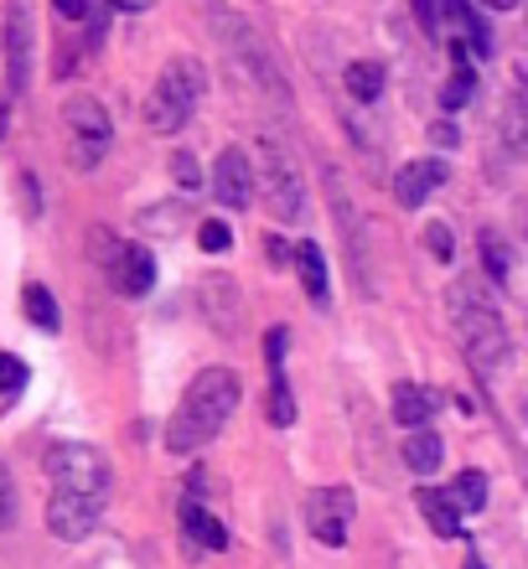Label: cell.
<instances>
[{
    "label": "cell",
    "instance_id": "obj_1",
    "mask_svg": "<svg viewBox=\"0 0 528 569\" xmlns=\"http://www.w3.org/2000/svg\"><path fill=\"white\" fill-rule=\"evenodd\" d=\"M233 409H239V373H228V368H202V373L187 383L181 405L171 409L167 450L171 456H197L202 446L218 440V430L228 425Z\"/></svg>",
    "mask_w": 528,
    "mask_h": 569
},
{
    "label": "cell",
    "instance_id": "obj_2",
    "mask_svg": "<svg viewBox=\"0 0 528 569\" xmlns=\"http://www.w3.org/2000/svg\"><path fill=\"white\" fill-rule=\"evenodd\" d=\"M446 316H451V331L461 352L471 358L477 373H498L514 342H508V327H502V311L487 300V290H477L471 280H456L446 290Z\"/></svg>",
    "mask_w": 528,
    "mask_h": 569
},
{
    "label": "cell",
    "instance_id": "obj_3",
    "mask_svg": "<svg viewBox=\"0 0 528 569\" xmlns=\"http://www.w3.org/2000/svg\"><path fill=\"white\" fill-rule=\"evenodd\" d=\"M47 481H52V497H78L89 508H104L109 502V487H114V471L109 461L99 456L93 446L83 440H58L47 446Z\"/></svg>",
    "mask_w": 528,
    "mask_h": 569
},
{
    "label": "cell",
    "instance_id": "obj_4",
    "mask_svg": "<svg viewBox=\"0 0 528 569\" xmlns=\"http://www.w3.org/2000/svg\"><path fill=\"white\" fill-rule=\"evenodd\" d=\"M202 89H208L202 68L192 58H171L167 73L156 78L151 99H146V124H151L156 136H177L181 124H187V114L197 109V99H202Z\"/></svg>",
    "mask_w": 528,
    "mask_h": 569
},
{
    "label": "cell",
    "instance_id": "obj_5",
    "mask_svg": "<svg viewBox=\"0 0 528 569\" xmlns=\"http://www.w3.org/2000/svg\"><path fill=\"white\" fill-rule=\"evenodd\" d=\"M62 124H68V140H73L78 171H93L109 156V146H114V120H109V109L93 93H73L62 104Z\"/></svg>",
    "mask_w": 528,
    "mask_h": 569
},
{
    "label": "cell",
    "instance_id": "obj_6",
    "mask_svg": "<svg viewBox=\"0 0 528 569\" xmlns=\"http://www.w3.org/2000/svg\"><path fill=\"white\" fill-rule=\"evenodd\" d=\"M93 259H99V270L109 274V284H114L120 296H146V290H151V280H156L151 249L124 243V239H109L104 228H93Z\"/></svg>",
    "mask_w": 528,
    "mask_h": 569
},
{
    "label": "cell",
    "instance_id": "obj_7",
    "mask_svg": "<svg viewBox=\"0 0 528 569\" xmlns=\"http://www.w3.org/2000/svg\"><path fill=\"white\" fill-rule=\"evenodd\" d=\"M352 512H358V502H352L348 487H321V492L306 502V523H311V533H317L321 543L342 549V543H348V528H352Z\"/></svg>",
    "mask_w": 528,
    "mask_h": 569
},
{
    "label": "cell",
    "instance_id": "obj_8",
    "mask_svg": "<svg viewBox=\"0 0 528 569\" xmlns=\"http://www.w3.org/2000/svg\"><path fill=\"white\" fill-rule=\"evenodd\" d=\"M212 192H218L223 208H249V202H255V166H249V156H243L239 146H228L223 156H218V166H212Z\"/></svg>",
    "mask_w": 528,
    "mask_h": 569
},
{
    "label": "cell",
    "instance_id": "obj_9",
    "mask_svg": "<svg viewBox=\"0 0 528 569\" xmlns=\"http://www.w3.org/2000/svg\"><path fill=\"white\" fill-rule=\"evenodd\" d=\"M99 518H104V508H89L78 497H47V528L62 543H83L99 528Z\"/></svg>",
    "mask_w": 528,
    "mask_h": 569
},
{
    "label": "cell",
    "instance_id": "obj_10",
    "mask_svg": "<svg viewBox=\"0 0 528 569\" xmlns=\"http://www.w3.org/2000/svg\"><path fill=\"white\" fill-rule=\"evenodd\" d=\"M265 181H270V208L280 212V218H301V177H296V166H290L286 150H270Z\"/></svg>",
    "mask_w": 528,
    "mask_h": 569
},
{
    "label": "cell",
    "instance_id": "obj_11",
    "mask_svg": "<svg viewBox=\"0 0 528 569\" xmlns=\"http://www.w3.org/2000/svg\"><path fill=\"white\" fill-rule=\"evenodd\" d=\"M440 181H446V161H440V156H420V161H409L405 171L393 177V197H399L405 208H420Z\"/></svg>",
    "mask_w": 528,
    "mask_h": 569
},
{
    "label": "cell",
    "instance_id": "obj_12",
    "mask_svg": "<svg viewBox=\"0 0 528 569\" xmlns=\"http://www.w3.org/2000/svg\"><path fill=\"white\" fill-rule=\"evenodd\" d=\"M27 42H31L27 6H21V0H11V6H6V52H11V93L27 89V73H31V62H27Z\"/></svg>",
    "mask_w": 528,
    "mask_h": 569
},
{
    "label": "cell",
    "instance_id": "obj_13",
    "mask_svg": "<svg viewBox=\"0 0 528 569\" xmlns=\"http://www.w3.org/2000/svg\"><path fill=\"white\" fill-rule=\"evenodd\" d=\"M440 409V393L420 389V383H393V420L405 430H425V420Z\"/></svg>",
    "mask_w": 528,
    "mask_h": 569
},
{
    "label": "cell",
    "instance_id": "obj_14",
    "mask_svg": "<svg viewBox=\"0 0 528 569\" xmlns=\"http://www.w3.org/2000/svg\"><path fill=\"white\" fill-rule=\"evenodd\" d=\"M420 512H425V523H430V533H440V539L467 533V528H461V512L451 508V497L440 492V487H425L420 492Z\"/></svg>",
    "mask_w": 528,
    "mask_h": 569
},
{
    "label": "cell",
    "instance_id": "obj_15",
    "mask_svg": "<svg viewBox=\"0 0 528 569\" xmlns=\"http://www.w3.org/2000/svg\"><path fill=\"white\" fill-rule=\"evenodd\" d=\"M440 456H446V450H440V440L430 430H405V466L409 471L430 477V471L440 466Z\"/></svg>",
    "mask_w": 528,
    "mask_h": 569
},
{
    "label": "cell",
    "instance_id": "obj_16",
    "mask_svg": "<svg viewBox=\"0 0 528 569\" xmlns=\"http://www.w3.org/2000/svg\"><path fill=\"white\" fill-rule=\"evenodd\" d=\"M21 306H27V321H31L37 331H58V327H62L58 300H52V290H47V284L31 280L27 290H21Z\"/></svg>",
    "mask_w": 528,
    "mask_h": 569
},
{
    "label": "cell",
    "instance_id": "obj_17",
    "mask_svg": "<svg viewBox=\"0 0 528 569\" xmlns=\"http://www.w3.org/2000/svg\"><path fill=\"white\" fill-rule=\"evenodd\" d=\"M446 497H451V508L467 518V512H482L487 508V477L482 471H461V477L446 487Z\"/></svg>",
    "mask_w": 528,
    "mask_h": 569
},
{
    "label": "cell",
    "instance_id": "obj_18",
    "mask_svg": "<svg viewBox=\"0 0 528 569\" xmlns=\"http://www.w3.org/2000/svg\"><path fill=\"white\" fill-rule=\"evenodd\" d=\"M181 523H187V533H192L197 543H208V549H223V543H228L223 523H218L212 512H202L197 502H181Z\"/></svg>",
    "mask_w": 528,
    "mask_h": 569
},
{
    "label": "cell",
    "instance_id": "obj_19",
    "mask_svg": "<svg viewBox=\"0 0 528 569\" xmlns=\"http://www.w3.org/2000/svg\"><path fill=\"white\" fill-rule=\"evenodd\" d=\"M348 93L358 104H373L383 93V62H348Z\"/></svg>",
    "mask_w": 528,
    "mask_h": 569
},
{
    "label": "cell",
    "instance_id": "obj_20",
    "mask_svg": "<svg viewBox=\"0 0 528 569\" xmlns=\"http://www.w3.org/2000/svg\"><path fill=\"white\" fill-rule=\"evenodd\" d=\"M296 264H301L306 296H311V300H327V264H321V249H317V243H301Z\"/></svg>",
    "mask_w": 528,
    "mask_h": 569
},
{
    "label": "cell",
    "instance_id": "obj_21",
    "mask_svg": "<svg viewBox=\"0 0 528 569\" xmlns=\"http://www.w3.org/2000/svg\"><path fill=\"white\" fill-rule=\"evenodd\" d=\"M270 425H296V399H290V383H286V373H275V383H270Z\"/></svg>",
    "mask_w": 528,
    "mask_h": 569
},
{
    "label": "cell",
    "instance_id": "obj_22",
    "mask_svg": "<svg viewBox=\"0 0 528 569\" xmlns=\"http://www.w3.org/2000/svg\"><path fill=\"white\" fill-rule=\"evenodd\" d=\"M482 264L498 284H508V249H502L498 233H482Z\"/></svg>",
    "mask_w": 528,
    "mask_h": 569
},
{
    "label": "cell",
    "instance_id": "obj_23",
    "mask_svg": "<svg viewBox=\"0 0 528 569\" xmlns=\"http://www.w3.org/2000/svg\"><path fill=\"white\" fill-rule=\"evenodd\" d=\"M27 389V362L16 352H0V393H21Z\"/></svg>",
    "mask_w": 528,
    "mask_h": 569
},
{
    "label": "cell",
    "instance_id": "obj_24",
    "mask_svg": "<svg viewBox=\"0 0 528 569\" xmlns=\"http://www.w3.org/2000/svg\"><path fill=\"white\" fill-rule=\"evenodd\" d=\"M467 93H471V73H467V62L456 68V78H451V89H440V104H446V114H456V109L467 104Z\"/></svg>",
    "mask_w": 528,
    "mask_h": 569
},
{
    "label": "cell",
    "instance_id": "obj_25",
    "mask_svg": "<svg viewBox=\"0 0 528 569\" xmlns=\"http://www.w3.org/2000/svg\"><path fill=\"white\" fill-rule=\"evenodd\" d=\"M228 239H233V233H228V223H218V218H208V223L197 228V243H202L208 254H223Z\"/></svg>",
    "mask_w": 528,
    "mask_h": 569
},
{
    "label": "cell",
    "instance_id": "obj_26",
    "mask_svg": "<svg viewBox=\"0 0 528 569\" xmlns=\"http://www.w3.org/2000/svg\"><path fill=\"white\" fill-rule=\"evenodd\" d=\"M16 523V481L11 471H6V461H0V528Z\"/></svg>",
    "mask_w": 528,
    "mask_h": 569
},
{
    "label": "cell",
    "instance_id": "obj_27",
    "mask_svg": "<svg viewBox=\"0 0 528 569\" xmlns=\"http://www.w3.org/2000/svg\"><path fill=\"white\" fill-rule=\"evenodd\" d=\"M171 177H177V187H187V192H192L197 181H202V171H197V161L187 156V150H177V156H171Z\"/></svg>",
    "mask_w": 528,
    "mask_h": 569
},
{
    "label": "cell",
    "instance_id": "obj_28",
    "mask_svg": "<svg viewBox=\"0 0 528 569\" xmlns=\"http://www.w3.org/2000/svg\"><path fill=\"white\" fill-rule=\"evenodd\" d=\"M425 239H430V254H436V259H451L456 254V233L446 223H430V233H425Z\"/></svg>",
    "mask_w": 528,
    "mask_h": 569
},
{
    "label": "cell",
    "instance_id": "obj_29",
    "mask_svg": "<svg viewBox=\"0 0 528 569\" xmlns=\"http://www.w3.org/2000/svg\"><path fill=\"white\" fill-rule=\"evenodd\" d=\"M286 347H290L286 327H280V331H270V337H265V358H270V368H275V373H280V358H286Z\"/></svg>",
    "mask_w": 528,
    "mask_h": 569
},
{
    "label": "cell",
    "instance_id": "obj_30",
    "mask_svg": "<svg viewBox=\"0 0 528 569\" xmlns=\"http://www.w3.org/2000/svg\"><path fill=\"white\" fill-rule=\"evenodd\" d=\"M52 6H58L62 21H83L89 16V0H52Z\"/></svg>",
    "mask_w": 528,
    "mask_h": 569
},
{
    "label": "cell",
    "instance_id": "obj_31",
    "mask_svg": "<svg viewBox=\"0 0 528 569\" xmlns=\"http://www.w3.org/2000/svg\"><path fill=\"white\" fill-rule=\"evenodd\" d=\"M430 140H436V146H456V124L436 120V124H430Z\"/></svg>",
    "mask_w": 528,
    "mask_h": 569
},
{
    "label": "cell",
    "instance_id": "obj_32",
    "mask_svg": "<svg viewBox=\"0 0 528 569\" xmlns=\"http://www.w3.org/2000/svg\"><path fill=\"white\" fill-rule=\"evenodd\" d=\"M415 16H420V27L436 31V0H415Z\"/></svg>",
    "mask_w": 528,
    "mask_h": 569
},
{
    "label": "cell",
    "instance_id": "obj_33",
    "mask_svg": "<svg viewBox=\"0 0 528 569\" xmlns=\"http://www.w3.org/2000/svg\"><path fill=\"white\" fill-rule=\"evenodd\" d=\"M436 6H446V16H456V21H467V16H471L467 0H436Z\"/></svg>",
    "mask_w": 528,
    "mask_h": 569
},
{
    "label": "cell",
    "instance_id": "obj_34",
    "mask_svg": "<svg viewBox=\"0 0 528 569\" xmlns=\"http://www.w3.org/2000/svg\"><path fill=\"white\" fill-rule=\"evenodd\" d=\"M109 6H114V11H151L156 0H109Z\"/></svg>",
    "mask_w": 528,
    "mask_h": 569
},
{
    "label": "cell",
    "instance_id": "obj_35",
    "mask_svg": "<svg viewBox=\"0 0 528 569\" xmlns=\"http://www.w3.org/2000/svg\"><path fill=\"white\" fill-rule=\"evenodd\" d=\"M487 11H518V0H482Z\"/></svg>",
    "mask_w": 528,
    "mask_h": 569
},
{
    "label": "cell",
    "instance_id": "obj_36",
    "mask_svg": "<svg viewBox=\"0 0 528 569\" xmlns=\"http://www.w3.org/2000/svg\"><path fill=\"white\" fill-rule=\"evenodd\" d=\"M461 569H487V565H482V559H477V555H467V565H461Z\"/></svg>",
    "mask_w": 528,
    "mask_h": 569
}]
</instances>
